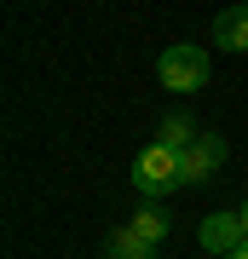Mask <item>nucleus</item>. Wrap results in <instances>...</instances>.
<instances>
[{"mask_svg":"<svg viewBox=\"0 0 248 259\" xmlns=\"http://www.w3.org/2000/svg\"><path fill=\"white\" fill-rule=\"evenodd\" d=\"M133 185L145 202H162V196H173L185 190V167H179V150H167V144H145L133 156Z\"/></svg>","mask_w":248,"mask_h":259,"instance_id":"f257e3e1","label":"nucleus"},{"mask_svg":"<svg viewBox=\"0 0 248 259\" xmlns=\"http://www.w3.org/2000/svg\"><path fill=\"white\" fill-rule=\"evenodd\" d=\"M156 75H162L167 93H202V81H208V52L191 47V40H173V47L156 58Z\"/></svg>","mask_w":248,"mask_h":259,"instance_id":"f03ea898","label":"nucleus"},{"mask_svg":"<svg viewBox=\"0 0 248 259\" xmlns=\"http://www.w3.org/2000/svg\"><path fill=\"white\" fill-rule=\"evenodd\" d=\"M179 167H185V190H191V185H208V179L225 167V139H220V133H202L191 150H179Z\"/></svg>","mask_w":248,"mask_h":259,"instance_id":"7ed1b4c3","label":"nucleus"},{"mask_svg":"<svg viewBox=\"0 0 248 259\" xmlns=\"http://www.w3.org/2000/svg\"><path fill=\"white\" fill-rule=\"evenodd\" d=\"M196 242H202L208 253H220V259H231L237 248H248V231H242V213H208L202 219V231H196Z\"/></svg>","mask_w":248,"mask_h":259,"instance_id":"20e7f679","label":"nucleus"},{"mask_svg":"<svg viewBox=\"0 0 248 259\" xmlns=\"http://www.w3.org/2000/svg\"><path fill=\"white\" fill-rule=\"evenodd\" d=\"M214 40L220 52H248V6H225L214 18Z\"/></svg>","mask_w":248,"mask_h":259,"instance_id":"39448f33","label":"nucleus"},{"mask_svg":"<svg viewBox=\"0 0 248 259\" xmlns=\"http://www.w3.org/2000/svg\"><path fill=\"white\" fill-rule=\"evenodd\" d=\"M196 139H202V133H196V121L185 115V110H173V115L162 121V139H156V144H167V150H191Z\"/></svg>","mask_w":248,"mask_h":259,"instance_id":"423d86ee","label":"nucleus"},{"mask_svg":"<svg viewBox=\"0 0 248 259\" xmlns=\"http://www.w3.org/2000/svg\"><path fill=\"white\" fill-rule=\"evenodd\" d=\"M104 259H156V248H150L145 236H133L127 225H121V231L104 242Z\"/></svg>","mask_w":248,"mask_h":259,"instance_id":"0eeeda50","label":"nucleus"},{"mask_svg":"<svg viewBox=\"0 0 248 259\" xmlns=\"http://www.w3.org/2000/svg\"><path fill=\"white\" fill-rule=\"evenodd\" d=\"M127 231H133V236H145L150 248H156V242L167 236V219H162V207H156V202H145V207H138L133 219H127Z\"/></svg>","mask_w":248,"mask_h":259,"instance_id":"6e6552de","label":"nucleus"},{"mask_svg":"<svg viewBox=\"0 0 248 259\" xmlns=\"http://www.w3.org/2000/svg\"><path fill=\"white\" fill-rule=\"evenodd\" d=\"M237 213H242V231H248V202H242V207H237Z\"/></svg>","mask_w":248,"mask_h":259,"instance_id":"1a4fd4ad","label":"nucleus"},{"mask_svg":"<svg viewBox=\"0 0 248 259\" xmlns=\"http://www.w3.org/2000/svg\"><path fill=\"white\" fill-rule=\"evenodd\" d=\"M231 259H248V248H237V253H231Z\"/></svg>","mask_w":248,"mask_h":259,"instance_id":"9d476101","label":"nucleus"}]
</instances>
